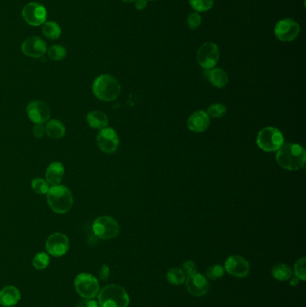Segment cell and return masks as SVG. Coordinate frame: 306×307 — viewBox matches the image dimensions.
I'll return each mask as SVG.
<instances>
[{
	"label": "cell",
	"mask_w": 306,
	"mask_h": 307,
	"mask_svg": "<svg viewBox=\"0 0 306 307\" xmlns=\"http://www.w3.org/2000/svg\"><path fill=\"white\" fill-rule=\"evenodd\" d=\"M276 160L283 169L288 171H297L305 164L306 152L298 144H284L277 151Z\"/></svg>",
	"instance_id": "1"
},
{
	"label": "cell",
	"mask_w": 306,
	"mask_h": 307,
	"mask_svg": "<svg viewBox=\"0 0 306 307\" xmlns=\"http://www.w3.org/2000/svg\"><path fill=\"white\" fill-rule=\"evenodd\" d=\"M47 202L55 213L65 214L73 207L74 197L68 187L59 184L50 187L47 193Z\"/></svg>",
	"instance_id": "2"
},
{
	"label": "cell",
	"mask_w": 306,
	"mask_h": 307,
	"mask_svg": "<svg viewBox=\"0 0 306 307\" xmlns=\"http://www.w3.org/2000/svg\"><path fill=\"white\" fill-rule=\"evenodd\" d=\"M94 95L104 102L117 99L121 93V85L117 79L110 75H101L95 79L93 85Z\"/></svg>",
	"instance_id": "3"
},
{
	"label": "cell",
	"mask_w": 306,
	"mask_h": 307,
	"mask_svg": "<svg viewBox=\"0 0 306 307\" xmlns=\"http://www.w3.org/2000/svg\"><path fill=\"white\" fill-rule=\"evenodd\" d=\"M98 303L102 307H128L130 298L128 292L119 285H109L98 293Z\"/></svg>",
	"instance_id": "4"
},
{
	"label": "cell",
	"mask_w": 306,
	"mask_h": 307,
	"mask_svg": "<svg viewBox=\"0 0 306 307\" xmlns=\"http://www.w3.org/2000/svg\"><path fill=\"white\" fill-rule=\"evenodd\" d=\"M257 145L265 152H276L284 145V136L277 128L267 127L257 136Z\"/></svg>",
	"instance_id": "5"
},
{
	"label": "cell",
	"mask_w": 306,
	"mask_h": 307,
	"mask_svg": "<svg viewBox=\"0 0 306 307\" xmlns=\"http://www.w3.org/2000/svg\"><path fill=\"white\" fill-rule=\"evenodd\" d=\"M76 292L84 299H94L100 291L98 279L94 276L82 272L75 279Z\"/></svg>",
	"instance_id": "6"
},
{
	"label": "cell",
	"mask_w": 306,
	"mask_h": 307,
	"mask_svg": "<svg viewBox=\"0 0 306 307\" xmlns=\"http://www.w3.org/2000/svg\"><path fill=\"white\" fill-rule=\"evenodd\" d=\"M93 230L98 238L110 240L115 238L119 235L120 225L113 218L109 216H102L93 222Z\"/></svg>",
	"instance_id": "7"
},
{
	"label": "cell",
	"mask_w": 306,
	"mask_h": 307,
	"mask_svg": "<svg viewBox=\"0 0 306 307\" xmlns=\"http://www.w3.org/2000/svg\"><path fill=\"white\" fill-rule=\"evenodd\" d=\"M220 57L219 49L216 43H205L197 52L198 63L206 70L215 68Z\"/></svg>",
	"instance_id": "8"
},
{
	"label": "cell",
	"mask_w": 306,
	"mask_h": 307,
	"mask_svg": "<svg viewBox=\"0 0 306 307\" xmlns=\"http://www.w3.org/2000/svg\"><path fill=\"white\" fill-rule=\"evenodd\" d=\"M300 32L299 24L290 18L281 19L275 25V36L282 42H292L299 36Z\"/></svg>",
	"instance_id": "9"
},
{
	"label": "cell",
	"mask_w": 306,
	"mask_h": 307,
	"mask_svg": "<svg viewBox=\"0 0 306 307\" xmlns=\"http://www.w3.org/2000/svg\"><path fill=\"white\" fill-rule=\"evenodd\" d=\"M22 16L28 25L39 26L46 22L47 10L42 4L31 2L25 5L22 10Z\"/></svg>",
	"instance_id": "10"
},
{
	"label": "cell",
	"mask_w": 306,
	"mask_h": 307,
	"mask_svg": "<svg viewBox=\"0 0 306 307\" xmlns=\"http://www.w3.org/2000/svg\"><path fill=\"white\" fill-rule=\"evenodd\" d=\"M29 119L35 124H43L48 122L51 115L50 106L44 101L35 100L29 103L26 107Z\"/></svg>",
	"instance_id": "11"
},
{
	"label": "cell",
	"mask_w": 306,
	"mask_h": 307,
	"mask_svg": "<svg viewBox=\"0 0 306 307\" xmlns=\"http://www.w3.org/2000/svg\"><path fill=\"white\" fill-rule=\"evenodd\" d=\"M69 240L68 236L62 233H54L46 241L48 254L54 257H61L68 253Z\"/></svg>",
	"instance_id": "12"
},
{
	"label": "cell",
	"mask_w": 306,
	"mask_h": 307,
	"mask_svg": "<svg viewBox=\"0 0 306 307\" xmlns=\"http://www.w3.org/2000/svg\"><path fill=\"white\" fill-rule=\"evenodd\" d=\"M224 270L230 275L236 278H245L250 274L251 266L249 261L240 255H232L224 262Z\"/></svg>",
	"instance_id": "13"
},
{
	"label": "cell",
	"mask_w": 306,
	"mask_h": 307,
	"mask_svg": "<svg viewBox=\"0 0 306 307\" xmlns=\"http://www.w3.org/2000/svg\"><path fill=\"white\" fill-rule=\"evenodd\" d=\"M97 142L100 150L104 153L112 154L117 150L120 140L117 132L111 128L101 129L97 137Z\"/></svg>",
	"instance_id": "14"
},
{
	"label": "cell",
	"mask_w": 306,
	"mask_h": 307,
	"mask_svg": "<svg viewBox=\"0 0 306 307\" xmlns=\"http://www.w3.org/2000/svg\"><path fill=\"white\" fill-rule=\"evenodd\" d=\"M21 50L22 52L27 57L39 59L43 57L46 53L47 45L43 39L36 36H32L23 43Z\"/></svg>",
	"instance_id": "15"
},
{
	"label": "cell",
	"mask_w": 306,
	"mask_h": 307,
	"mask_svg": "<svg viewBox=\"0 0 306 307\" xmlns=\"http://www.w3.org/2000/svg\"><path fill=\"white\" fill-rule=\"evenodd\" d=\"M185 282L188 291L195 297H203L209 290L207 278L198 272L194 275L187 277Z\"/></svg>",
	"instance_id": "16"
},
{
	"label": "cell",
	"mask_w": 306,
	"mask_h": 307,
	"mask_svg": "<svg viewBox=\"0 0 306 307\" xmlns=\"http://www.w3.org/2000/svg\"><path fill=\"white\" fill-rule=\"evenodd\" d=\"M210 125L209 115L206 111H198L189 116L188 127L189 130L195 133H202Z\"/></svg>",
	"instance_id": "17"
},
{
	"label": "cell",
	"mask_w": 306,
	"mask_h": 307,
	"mask_svg": "<svg viewBox=\"0 0 306 307\" xmlns=\"http://www.w3.org/2000/svg\"><path fill=\"white\" fill-rule=\"evenodd\" d=\"M21 298V294L17 287L7 286L0 290V304L4 307L15 306Z\"/></svg>",
	"instance_id": "18"
},
{
	"label": "cell",
	"mask_w": 306,
	"mask_h": 307,
	"mask_svg": "<svg viewBox=\"0 0 306 307\" xmlns=\"http://www.w3.org/2000/svg\"><path fill=\"white\" fill-rule=\"evenodd\" d=\"M65 168L60 162H54L48 166L46 170V181L50 186H56L61 184L62 179L64 177Z\"/></svg>",
	"instance_id": "19"
},
{
	"label": "cell",
	"mask_w": 306,
	"mask_h": 307,
	"mask_svg": "<svg viewBox=\"0 0 306 307\" xmlns=\"http://www.w3.org/2000/svg\"><path fill=\"white\" fill-rule=\"evenodd\" d=\"M206 76L210 84L217 88H224L229 82L227 73L223 68H216L207 70Z\"/></svg>",
	"instance_id": "20"
},
{
	"label": "cell",
	"mask_w": 306,
	"mask_h": 307,
	"mask_svg": "<svg viewBox=\"0 0 306 307\" xmlns=\"http://www.w3.org/2000/svg\"><path fill=\"white\" fill-rule=\"evenodd\" d=\"M86 122L88 125L94 129H103L107 128L109 120L107 115L100 111H90L86 116Z\"/></svg>",
	"instance_id": "21"
},
{
	"label": "cell",
	"mask_w": 306,
	"mask_h": 307,
	"mask_svg": "<svg viewBox=\"0 0 306 307\" xmlns=\"http://www.w3.org/2000/svg\"><path fill=\"white\" fill-rule=\"evenodd\" d=\"M45 130L48 136L53 139V140H59L65 136L66 134V128L64 124L59 121V120H50L47 122L45 126Z\"/></svg>",
	"instance_id": "22"
},
{
	"label": "cell",
	"mask_w": 306,
	"mask_h": 307,
	"mask_svg": "<svg viewBox=\"0 0 306 307\" xmlns=\"http://www.w3.org/2000/svg\"><path fill=\"white\" fill-rule=\"evenodd\" d=\"M42 32L43 35L50 40H57L61 37V29L55 21H46L43 23Z\"/></svg>",
	"instance_id": "23"
},
{
	"label": "cell",
	"mask_w": 306,
	"mask_h": 307,
	"mask_svg": "<svg viewBox=\"0 0 306 307\" xmlns=\"http://www.w3.org/2000/svg\"><path fill=\"white\" fill-rule=\"evenodd\" d=\"M271 274L278 281H288L292 277V270L285 263H278L271 270Z\"/></svg>",
	"instance_id": "24"
},
{
	"label": "cell",
	"mask_w": 306,
	"mask_h": 307,
	"mask_svg": "<svg viewBox=\"0 0 306 307\" xmlns=\"http://www.w3.org/2000/svg\"><path fill=\"white\" fill-rule=\"evenodd\" d=\"M166 279L171 285L180 286L185 282L187 276L182 268H170L166 273Z\"/></svg>",
	"instance_id": "25"
},
{
	"label": "cell",
	"mask_w": 306,
	"mask_h": 307,
	"mask_svg": "<svg viewBox=\"0 0 306 307\" xmlns=\"http://www.w3.org/2000/svg\"><path fill=\"white\" fill-rule=\"evenodd\" d=\"M50 256L46 254V253H39L36 254L33 260H32V265L36 270H44L49 265H50Z\"/></svg>",
	"instance_id": "26"
},
{
	"label": "cell",
	"mask_w": 306,
	"mask_h": 307,
	"mask_svg": "<svg viewBox=\"0 0 306 307\" xmlns=\"http://www.w3.org/2000/svg\"><path fill=\"white\" fill-rule=\"evenodd\" d=\"M189 4L197 13L206 12L212 8L214 0H189Z\"/></svg>",
	"instance_id": "27"
},
{
	"label": "cell",
	"mask_w": 306,
	"mask_h": 307,
	"mask_svg": "<svg viewBox=\"0 0 306 307\" xmlns=\"http://www.w3.org/2000/svg\"><path fill=\"white\" fill-rule=\"evenodd\" d=\"M49 57L53 61H61L67 56V50L61 45H53L48 50Z\"/></svg>",
	"instance_id": "28"
},
{
	"label": "cell",
	"mask_w": 306,
	"mask_h": 307,
	"mask_svg": "<svg viewBox=\"0 0 306 307\" xmlns=\"http://www.w3.org/2000/svg\"><path fill=\"white\" fill-rule=\"evenodd\" d=\"M227 111V108L223 104H213L210 105L208 109H207V114L209 115V117H213V118H221L223 117Z\"/></svg>",
	"instance_id": "29"
},
{
	"label": "cell",
	"mask_w": 306,
	"mask_h": 307,
	"mask_svg": "<svg viewBox=\"0 0 306 307\" xmlns=\"http://www.w3.org/2000/svg\"><path fill=\"white\" fill-rule=\"evenodd\" d=\"M32 188L38 194H47L50 186L46 180L43 178H35L32 180Z\"/></svg>",
	"instance_id": "30"
},
{
	"label": "cell",
	"mask_w": 306,
	"mask_h": 307,
	"mask_svg": "<svg viewBox=\"0 0 306 307\" xmlns=\"http://www.w3.org/2000/svg\"><path fill=\"white\" fill-rule=\"evenodd\" d=\"M224 273H225V270L224 267H222L220 265H214L206 270V275L207 279L217 280L223 278Z\"/></svg>",
	"instance_id": "31"
},
{
	"label": "cell",
	"mask_w": 306,
	"mask_h": 307,
	"mask_svg": "<svg viewBox=\"0 0 306 307\" xmlns=\"http://www.w3.org/2000/svg\"><path fill=\"white\" fill-rule=\"evenodd\" d=\"M306 258H300L298 261H296L295 267H294V272L296 278H298L302 281L306 280V268H305Z\"/></svg>",
	"instance_id": "32"
},
{
	"label": "cell",
	"mask_w": 306,
	"mask_h": 307,
	"mask_svg": "<svg viewBox=\"0 0 306 307\" xmlns=\"http://www.w3.org/2000/svg\"><path fill=\"white\" fill-rule=\"evenodd\" d=\"M187 24L189 25V27L193 30H196L197 28L200 27V24H201V16H200L199 13L197 12H193L190 13L187 19Z\"/></svg>",
	"instance_id": "33"
},
{
	"label": "cell",
	"mask_w": 306,
	"mask_h": 307,
	"mask_svg": "<svg viewBox=\"0 0 306 307\" xmlns=\"http://www.w3.org/2000/svg\"><path fill=\"white\" fill-rule=\"evenodd\" d=\"M182 271L185 273L187 277L194 275L197 273V266L193 261H186L182 264Z\"/></svg>",
	"instance_id": "34"
},
{
	"label": "cell",
	"mask_w": 306,
	"mask_h": 307,
	"mask_svg": "<svg viewBox=\"0 0 306 307\" xmlns=\"http://www.w3.org/2000/svg\"><path fill=\"white\" fill-rule=\"evenodd\" d=\"M76 307H102L98 301L94 299H82L79 301Z\"/></svg>",
	"instance_id": "35"
},
{
	"label": "cell",
	"mask_w": 306,
	"mask_h": 307,
	"mask_svg": "<svg viewBox=\"0 0 306 307\" xmlns=\"http://www.w3.org/2000/svg\"><path fill=\"white\" fill-rule=\"evenodd\" d=\"M32 132H33V135H34L35 138L41 139V138H43L46 134L45 127H44L43 124H35L34 127H33V129H32Z\"/></svg>",
	"instance_id": "36"
},
{
	"label": "cell",
	"mask_w": 306,
	"mask_h": 307,
	"mask_svg": "<svg viewBox=\"0 0 306 307\" xmlns=\"http://www.w3.org/2000/svg\"><path fill=\"white\" fill-rule=\"evenodd\" d=\"M110 277V268L107 265H103L99 271V279L105 281Z\"/></svg>",
	"instance_id": "37"
},
{
	"label": "cell",
	"mask_w": 306,
	"mask_h": 307,
	"mask_svg": "<svg viewBox=\"0 0 306 307\" xmlns=\"http://www.w3.org/2000/svg\"><path fill=\"white\" fill-rule=\"evenodd\" d=\"M135 7L138 10H143L147 6V0H136Z\"/></svg>",
	"instance_id": "38"
},
{
	"label": "cell",
	"mask_w": 306,
	"mask_h": 307,
	"mask_svg": "<svg viewBox=\"0 0 306 307\" xmlns=\"http://www.w3.org/2000/svg\"><path fill=\"white\" fill-rule=\"evenodd\" d=\"M299 283L300 279H298V278H296V277H295V278H292V277H291V278L289 279V284H290V286H298V285H299Z\"/></svg>",
	"instance_id": "39"
},
{
	"label": "cell",
	"mask_w": 306,
	"mask_h": 307,
	"mask_svg": "<svg viewBox=\"0 0 306 307\" xmlns=\"http://www.w3.org/2000/svg\"><path fill=\"white\" fill-rule=\"evenodd\" d=\"M121 1L126 2V3H130V2H134V1H136V0H121Z\"/></svg>",
	"instance_id": "40"
},
{
	"label": "cell",
	"mask_w": 306,
	"mask_h": 307,
	"mask_svg": "<svg viewBox=\"0 0 306 307\" xmlns=\"http://www.w3.org/2000/svg\"><path fill=\"white\" fill-rule=\"evenodd\" d=\"M151 1H154V0H151Z\"/></svg>",
	"instance_id": "41"
}]
</instances>
